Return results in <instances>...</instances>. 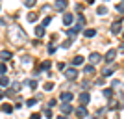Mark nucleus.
I'll return each instance as SVG.
<instances>
[{"instance_id": "f257e3e1", "label": "nucleus", "mask_w": 124, "mask_h": 119, "mask_svg": "<svg viewBox=\"0 0 124 119\" xmlns=\"http://www.w3.org/2000/svg\"><path fill=\"white\" fill-rule=\"evenodd\" d=\"M76 76H78L76 69H67L65 71V78H69V80H76Z\"/></svg>"}, {"instance_id": "f03ea898", "label": "nucleus", "mask_w": 124, "mask_h": 119, "mask_svg": "<svg viewBox=\"0 0 124 119\" xmlns=\"http://www.w3.org/2000/svg\"><path fill=\"white\" fill-rule=\"evenodd\" d=\"M115 56H117V50H113V48H109V50L106 52V58H104V60H106L108 63H111V62H113V58H115Z\"/></svg>"}, {"instance_id": "7ed1b4c3", "label": "nucleus", "mask_w": 124, "mask_h": 119, "mask_svg": "<svg viewBox=\"0 0 124 119\" xmlns=\"http://www.w3.org/2000/svg\"><path fill=\"white\" fill-rule=\"evenodd\" d=\"M89 101H91V97H89V93H87V91H83V93H80V102H82V106L89 104Z\"/></svg>"}, {"instance_id": "20e7f679", "label": "nucleus", "mask_w": 124, "mask_h": 119, "mask_svg": "<svg viewBox=\"0 0 124 119\" xmlns=\"http://www.w3.org/2000/svg\"><path fill=\"white\" fill-rule=\"evenodd\" d=\"M54 8H56L57 11H63L65 8H67V0H56V4H54Z\"/></svg>"}, {"instance_id": "39448f33", "label": "nucleus", "mask_w": 124, "mask_h": 119, "mask_svg": "<svg viewBox=\"0 0 124 119\" xmlns=\"http://www.w3.org/2000/svg\"><path fill=\"white\" fill-rule=\"evenodd\" d=\"M120 22H122V19H119V21H115L113 24H111V32H113V34H119L120 32Z\"/></svg>"}, {"instance_id": "423d86ee", "label": "nucleus", "mask_w": 124, "mask_h": 119, "mask_svg": "<svg viewBox=\"0 0 124 119\" xmlns=\"http://www.w3.org/2000/svg\"><path fill=\"white\" fill-rule=\"evenodd\" d=\"M61 101L63 102H70V101H72V93H70V91H63L61 93Z\"/></svg>"}, {"instance_id": "0eeeda50", "label": "nucleus", "mask_w": 124, "mask_h": 119, "mask_svg": "<svg viewBox=\"0 0 124 119\" xmlns=\"http://www.w3.org/2000/svg\"><path fill=\"white\" fill-rule=\"evenodd\" d=\"M89 60H91V63H98L100 60H102V56H100L98 52H93V54L89 56Z\"/></svg>"}, {"instance_id": "6e6552de", "label": "nucleus", "mask_w": 124, "mask_h": 119, "mask_svg": "<svg viewBox=\"0 0 124 119\" xmlns=\"http://www.w3.org/2000/svg\"><path fill=\"white\" fill-rule=\"evenodd\" d=\"M61 112L63 114H70V112H72V106H70L69 102H63L61 104Z\"/></svg>"}, {"instance_id": "1a4fd4ad", "label": "nucleus", "mask_w": 124, "mask_h": 119, "mask_svg": "<svg viewBox=\"0 0 124 119\" xmlns=\"http://www.w3.org/2000/svg\"><path fill=\"white\" fill-rule=\"evenodd\" d=\"M72 21H74V17L70 15V13H65V15H63V22H65V24H72Z\"/></svg>"}, {"instance_id": "9d476101", "label": "nucleus", "mask_w": 124, "mask_h": 119, "mask_svg": "<svg viewBox=\"0 0 124 119\" xmlns=\"http://www.w3.org/2000/svg\"><path fill=\"white\" fill-rule=\"evenodd\" d=\"M33 32H35L37 37H43V36H45V26H35V30H33Z\"/></svg>"}, {"instance_id": "9b49d317", "label": "nucleus", "mask_w": 124, "mask_h": 119, "mask_svg": "<svg viewBox=\"0 0 124 119\" xmlns=\"http://www.w3.org/2000/svg\"><path fill=\"white\" fill-rule=\"evenodd\" d=\"M83 36L85 37H94L96 36V30H94V28H87V30L83 32Z\"/></svg>"}, {"instance_id": "f8f14e48", "label": "nucleus", "mask_w": 124, "mask_h": 119, "mask_svg": "<svg viewBox=\"0 0 124 119\" xmlns=\"http://www.w3.org/2000/svg\"><path fill=\"white\" fill-rule=\"evenodd\" d=\"M76 114L80 115V117H85V115H87V110H85V106H80V108L76 110Z\"/></svg>"}, {"instance_id": "ddd939ff", "label": "nucleus", "mask_w": 124, "mask_h": 119, "mask_svg": "<svg viewBox=\"0 0 124 119\" xmlns=\"http://www.w3.org/2000/svg\"><path fill=\"white\" fill-rule=\"evenodd\" d=\"M96 13H98V15H106V13H108V8H106V6H98V8H96Z\"/></svg>"}, {"instance_id": "4468645a", "label": "nucleus", "mask_w": 124, "mask_h": 119, "mask_svg": "<svg viewBox=\"0 0 124 119\" xmlns=\"http://www.w3.org/2000/svg\"><path fill=\"white\" fill-rule=\"evenodd\" d=\"M0 58H2L4 62H8V60H9V58H11V52H8V50H2V54H0Z\"/></svg>"}, {"instance_id": "2eb2a0df", "label": "nucleus", "mask_w": 124, "mask_h": 119, "mask_svg": "<svg viewBox=\"0 0 124 119\" xmlns=\"http://www.w3.org/2000/svg\"><path fill=\"white\" fill-rule=\"evenodd\" d=\"M113 71H115L113 67H106V69L102 71V74H104V76H111V74H113Z\"/></svg>"}, {"instance_id": "dca6fc26", "label": "nucleus", "mask_w": 124, "mask_h": 119, "mask_svg": "<svg viewBox=\"0 0 124 119\" xmlns=\"http://www.w3.org/2000/svg\"><path fill=\"white\" fill-rule=\"evenodd\" d=\"M82 63H83V56H76L72 60V65H82Z\"/></svg>"}, {"instance_id": "f3484780", "label": "nucleus", "mask_w": 124, "mask_h": 119, "mask_svg": "<svg viewBox=\"0 0 124 119\" xmlns=\"http://www.w3.org/2000/svg\"><path fill=\"white\" fill-rule=\"evenodd\" d=\"M9 84V78H6V76H0V86H8Z\"/></svg>"}, {"instance_id": "a211bd4d", "label": "nucleus", "mask_w": 124, "mask_h": 119, "mask_svg": "<svg viewBox=\"0 0 124 119\" xmlns=\"http://www.w3.org/2000/svg\"><path fill=\"white\" fill-rule=\"evenodd\" d=\"M111 95H113V89H111V88H106V89H104V97H111Z\"/></svg>"}, {"instance_id": "6ab92c4d", "label": "nucleus", "mask_w": 124, "mask_h": 119, "mask_svg": "<svg viewBox=\"0 0 124 119\" xmlns=\"http://www.w3.org/2000/svg\"><path fill=\"white\" fill-rule=\"evenodd\" d=\"M45 89H46V91H52V89H54V82H46L45 84Z\"/></svg>"}, {"instance_id": "aec40b11", "label": "nucleus", "mask_w": 124, "mask_h": 119, "mask_svg": "<svg viewBox=\"0 0 124 119\" xmlns=\"http://www.w3.org/2000/svg\"><path fill=\"white\" fill-rule=\"evenodd\" d=\"M70 43H72V39H67V41H63L61 47H63V48H69V47H70Z\"/></svg>"}, {"instance_id": "412c9836", "label": "nucleus", "mask_w": 124, "mask_h": 119, "mask_svg": "<svg viewBox=\"0 0 124 119\" xmlns=\"http://www.w3.org/2000/svg\"><path fill=\"white\" fill-rule=\"evenodd\" d=\"M35 19H37L35 13H30V15H28V21H30V22H35Z\"/></svg>"}, {"instance_id": "4be33fe9", "label": "nucleus", "mask_w": 124, "mask_h": 119, "mask_svg": "<svg viewBox=\"0 0 124 119\" xmlns=\"http://www.w3.org/2000/svg\"><path fill=\"white\" fill-rule=\"evenodd\" d=\"M2 110H4V112H8V114H9V112H13V106H9V104H6V106H4V108H2Z\"/></svg>"}, {"instance_id": "5701e85b", "label": "nucleus", "mask_w": 124, "mask_h": 119, "mask_svg": "<svg viewBox=\"0 0 124 119\" xmlns=\"http://www.w3.org/2000/svg\"><path fill=\"white\" fill-rule=\"evenodd\" d=\"M83 71H85V73H93L94 67H93V65H85V69H83Z\"/></svg>"}, {"instance_id": "b1692460", "label": "nucleus", "mask_w": 124, "mask_h": 119, "mask_svg": "<svg viewBox=\"0 0 124 119\" xmlns=\"http://www.w3.org/2000/svg\"><path fill=\"white\" fill-rule=\"evenodd\" d=\"M52 22V17H46V19H45V21H43V26H48Z\"/></svg>"}, {"instance_id": "393cba45", "label": "nucleus", "mask_w": 124, "mask_h": 119, "mask_svg": "<svg viewBox=\"0 0 124 119\" xmlns=\"http://www.w3.org/2000/svg\"><path fill=\"white\" fill-rule=\"evenodd\" d=\"M24 4H26V6H28V8H31V6H35V0H26Z\"/></svg>"}, {"instance_id": "a878e982", "label": "nucleus", "mask_w": 124, "mask_h": 119, "mask_svg": "<svg viewBox=\"0 0 124 119\" xmlns=\"http://www.w3.org/2000/svg\"><path fill=\"white\" fill-rule=\"evenodd\" d=\"M26 104H28V106H33V104H37V99H30Z\"/></svg>"}, {"instance_id": "bb28decb", "label": "nucleus", "mask_w": 124, "mask_h": 119, "mask_svg": "<svg viewBox=\"0 0 124 119\" xmlns=\"http://www.w3.org/2000/svg\"><path fill=\"white\" fill-rule=\"evenodd\" d=\"M28 86H30V88H37V82H35V80H30V82H28Z\"/></svg>"}, {"instance_id": "cd10ccee", "label": "nucleus", "mask_w": 124, "mask_h": 119, "mask_svg": "<svg viewBox=\"0 0 124 119\" xmlns=\"http://www.w3.org/2000/svg\"><path fill=\"white\" fill-rule=\"evenodd\" d=\"M8 67H6V63H0V73H6Z\"/></svg>"}, {"instance_id": "c85d7f7f", "label": "nucleus", "mask_w": 124, "mask_h": 119, "mask_svg": "<svg viewBox=\"0 0 124 119\" xmlns=\"http://www.w3.org/2000/svg\"><path fill=\"white\" fill-rule=\"evenodd\" d=\"M30 119H41V114H31Z\"/></svg>"}, {"instance_id": "c756f323", "label": "nucleus", "mask_w": 124, "mask_h": 119, "mask_svg": "<svg viewBox=\"0 0 124 119\" xmlns=\"http://www.w3.org/2000/svg\"><path fill=\"white\" fill-rule=\"evenodd\" d=\"M48 52H50V54H54V52H56V47H54V45H50V47H48Z\"/></svg>"}, {"instance_id": "7c9ffc66", "label": "nucleus", "mask_w": 124, "mask_h": 119, "mask_svg": "<svg viewBox=\"0 0 124 119\" xmlns=\"http://www.w3.org/2000/svg\"><path fill=\"white\" fill-rule=\"evenodd\" d=\"M56 102H57V101H56V99H52V101H50V102H48V106H50V108H52V106H56Z\"/></svg>"}, {"instance_id": "2f4dec72", "label": "nucleus", "mask_w": 124, "mask_h": 119, "mask_svg": "<svg viewBox=\"0 0 124 119\" xmlns=\"http://www.w3.org/2000/svg\"><path fill=\"white\" fill-rule=\"evenodd\" d=\"M45 115H46V117H50V119H52V112H50V110H45Z\"/></svg>"}, {"instance_id": "473e14b6", "label": "nucleus", "mask_w": 124, "mask_h": 119, "mask_svg": "<svg viewBox=\"0 0 124 119\" xmlns=\"http://www.w3.org/2000/svg\"><path fill=\"white\" fill-rule=\"evenodd\" d=\"M117 9H119L120 13H122V11H124V4H119V6H117Z\"/></svg>"}, {"instance_id": "72a5a7b5", "label": "nucleus", "mask_w": 124, "mask_h": 119, "mask_svg": "<svg viewBox=\"0 0 124 119\" xmlns=\"http://www.w3.org/2000/svg\"><path fill=\"white\" fill-rule=\"evenodd\" d=\"M2 97H4V91H2V89H0V99H2Z\"/></svg>"}, {"instance_id": "f704fd0d", "label": "nucleus", "mask_w": 124, "mask_h": 119, "mask_svg": "<svg viewBox=\"0 0 124 119\" xmlns=\"http://www.w3.org/2000/svg\"><path fill=\"white\" fill-rule=\"evenodd\" d=\"M57 119H67V117H65V115H59V117H57Z\"/></svg>"}, {"instance_id": "c9c22d12", "label": "nucleus", "mask_w": 124, "mask_h": 119, "mask_svg": "<svg viewBox=\"0 0 124 119\" xmlns=\"http://www.w3.org/2000/svg\"><path fill=\"white\" fill-rule=\"evenodd\" d=\"M87 2H89V4H93V2H94V0H87Z\"/></svg>"}]
</instances>
